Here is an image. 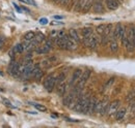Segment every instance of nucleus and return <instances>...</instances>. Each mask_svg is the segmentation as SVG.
<instances>
[{"instance_id":"nucleus-14","label":"nucleus","mask_w":135,"mask_h":128,"mask_svg":"<svg viewBox=\"0 0 135 128\" xmlns=\"http://www.w3.org/2000/svg\"><path fill=\"white\" fill-rule=\"evenodd\" d=\"M93 8H94L95 13H103V12H104V6H103V4H102V2L100 0L94 1Z\"/></svg>"},{"instance_id":"nucleus-7","label":"nucleus","mask_w":135,"mask_h":128,"mask_svg":"<svg viewBox=\"0 0 135 128\" xmlns=\"http://www.w3.org/2000/svg\"><path fill=\"white\" fill-rule=\"evenodd\" d=\"M119 103H120L119 100H114V101H112L111 103H109V104H108V109H107V113H106V114H108L109 116L115 114L117 111L118 110Z\"/></svg>"},{"instance_id":"nucleus-18","label":"nucleus","mask_w":135,"mask_h":128,"mask_svg":"<svg viewBox=\"0 0 135 128\" xmlns=\"http://www.w3.org/2000/svg\"><path fill=\"white\" fill-rule=\"evenodd\" d=\"M77 49V42L73 40L69 35L67 36V50H76Z\"/></svg>"},{"instance_id":"nucleus-30","label":"nucleus","mask_w":135,"mask_h":128,"mask_svg":"<svg viewBox=\"0 0 135 128\" xmlns=\"http://www.w3.org/2000/svg\"><path fill=\"white\" fill-rule=\"evenodd\" d=\"M70 1H71V0H60L59 3H60L61 5H68V4L70 3Z\"/></svg>"},{"instance_id":"nucleus-3","label":"nucleus","mask_w":135,"mask_h":128,"mask_svg":"<svg viewBox=\"0 0 135 128\" xmlns=\"http://www.w3.org/2000/svg\"><path fill=\"white\" fill-rule=\"evenodd\" d=\"M79 94H80V92H78V91H76V90L74 89L71 93H69V94L64 98V100H62L64 105H66V106H71V104H74L75 99L78 98Z\"/></svg>"},{"instance_id":"nucleus-38","label":"nucleus","mask_w":135,"mask_h":128,"mask_svg":"<svg viewBox=\"0 0 135 128\" xmlns=\"http://www.w3.org/2000/svg\"><path fill=\"white\" fill-rule=\"evenodd\" d=\"M117 1H118V2H120V1H122V0H117Z\"/></svg>"},{"instance_id":"nucleus-1","label":"nucleus","mask_w":135,"mask_h":128,"mask_svg":"<svg viewBox=\"0 0 135 128\" xmlns=\"http://www.w3.org/2000/svg\"><path fill=\"white\" fill-rule=\"evenodd\" d=\"M88 101H89V97L86 95L80 96L76 99V101L74 102L73 105V110H75L76 112L82 113V114H87V106H88Z\"/></svg>"},{"instance_id":"nucleus-11","label":"nucleus","mask_w":135,"mask_h":128,"mask_svg":"<svg viewBox=\"0 0 135 128\" xmlns=\"http://www.w3.org/2000/svg\"><path fill=\"white\" fill-rule=\"evenodd\" d=\"M105 4L110 10H115L118 7V2L117 0H105Z\"/></svg>"},{"instance_id":"nucleus-17","label":"nucleus","mask_w":135,"mask_h":128,"mask_svg":"<svg viewBox=\"0 0 135 128\" xmlns=\"http://www.w3.org/2000/svg\"><path fill=\"white\" fill-rule=\"evenodd\" d=\"M69 36L73 39V40H75L77 44H79L81 40H80V37H79V34H78V32L77 30H75V29H71L70 31H69Z\"/></svg>"},{"instance_id":"nucleus-6","label":"nucleus","mask_w":135,"mask_h":128,"mask_svg":"<svg viewBox=\"0 0 135 128\" xmlns=\"http://www.w3.org/2000/svg\"><path fill=\"white\" fill-rule=\"evenodd\" d=\"M93 35V29L90 27H85L82 29V36H83V42L87 47L88 46V40L90 38V36Z\"/></svg>"},{"instance_id":"nucleus-4","label":"nucleus","mask_w":135,"mask_h":128,"mask_svg":"<svg viewBox=\"0 0 135 128\" xmlns=\"http://www.w3.org/2000/svg\"><path fill=\"white\" fill-rule=\"evenodd\" d=\"M56 85V78L53 74H49L44 82V87L48 92H52Z\"/></svg>"},{"instance_id":"nucleus-24","label":"nucleus","mask_w":135,"mask_h":128,"mask_svg":"<svg viewBox=\"0 0 135 128\" xmlns=\"http://www.w3.org/2000/svg\"><path fill=\"white\" fill-rule=\"evenodd\" d=\"M23 51H24V46H23V44H18V45H16V46L14 47V52H16L18 54L23 53Z\"/></svg>"},{"instance_id":"nucleus-31","label":"nucleus","mask_w":135,"mask_h":128,"mask_svg":"<svg viewBox=\"0 0 135 128\" xmlns=\"http://www.w3.org/2000/svg\"><path fill=\"white\" fill-rule=\"evenodd\" d=\"M27 2H28L29 4H31V5H33V6H36V3H35L34 0H27Z\"/></svg>"},{"instance_id":"nucleus-37","label":"nucleus","mask_w":135,"mask_h":128,"mask_svg":"<svg viewBox=\"0 0 135 128\" xmlns=\"http://www.w3.org/2000/svg\"><path fill=\"white\" fill-rule=\"evenodd\" d=\"M53 1H54L55 3H59V1H60V0H53Z\"/></svg>"},{"instance_id":"nucleus-25","label":"nucleus","mask_w":135,"mask_h":128,"mask_svg":"<svg viewBox=\"0 0 135 128\" xmlns=\"http://www.w3.org/2000/svg\"><path fill=\"white\" fill-rule=\"evenodd\" d=\"M32 105H33L37 111H41V112H46V111H47L46 106H44L43 104H40V103H32Z\"/></svg>"},{"instance_id":"nucleus-9","label":"nucleus","mask_w":135,"mask_h":128,"mask_svg":"<svg viewBox=\"0 0 135 128\" xmlns=\"http://www.w3.org/2000/svg\"><path fill=\"white\" fill-rule=\"evenodd\" d=\"M97 98L96 97H90L89 98V101H88V106H87V114H93L95 113V110H96V105H97Z\"/></svg>"},{"instance_id":"nucleus-19","label":"nucleus","mask_w":135,"mask_h":128,"mask_svg":"<svg viewBox=\"0 0 135 128\" xmlns=\"http://www.w3.org/2000/svg\"><path fill=\"white\" fill-rule=\"evenodd\" d=\"M109 45H110V50H111V52H113V53L118 52V42H117V39L110 38V39H109Z\"/></svg>"},{"instance_id":"nucleus-29","label":"nucleus","mask_w":135,"mask_h":128,"mask_svg":"<svg viewBox=\"0 0 135 128\" xmlns=\"http://www.w3.org/2000/svg\"><path fill=\"white\" fill-rule=\"evenodd\" d=\"M48 23V20L46 19V18H42V19H40V24H42V25H46Z\"/></svg>"},{"instance_id":"nucleus-26","label":"nucleus","mask_w":135,"mask_h":128,"mask_svg":"<svg viewBox=\"0 0 135 128\" xmlns=\"http://www.w3.org/2000/svg\"><path fill=\"white\" fill-rule=\"evenodd\" d=\"M135 98V88H132V90L129 92V94L127 95V100L128 101H131Z\"/></svg>"},{"instance_id":"nucleus-35","label":"nucleus","mask_w":135,"mask_h":128,"mask_svg":"<svg viewBox=\"0 0 135 128\" xmlns=\"http://www.w3.org/2000/svg\"><path fill=\"white\" fill-rule=\"evenodd\" d=\"M131 109H132V112L134 113V115H135V104L133 105V106H131Z\"/></svg>"},{"instance_id":"nucleus-16","label":"nucleus","mask_w":135,"mask_h":128,"mask_svg":"<svg viewBox=\"0 0 135 128\" xmlns=\"http://www.w3.org/2000/svg\"><path fill=\"white\" fill-rule=\"evenodd\" d=\"M66 91H67V84L65 82L58 84V87H57V94L59 96H64L66 94Z\"/></svg>"},{"instance_id":"nucleus-15","label":"nucleus","mask_w":135,"mask_h":128,"mask_svg":"<svg viewBox=\"0 0 135 128\" xmlns=\"http://www.w3.org/2000/svg\"><path fill=\"white\" fill-rule=\"evenodd\" d=\"M87 47L89 49H91V50H96L97 49V47H98V38H97V36H95V35L90 36Z\"/></svg>"},{"instance_id":"nucleus-39","label":"nucleus","mask_w":135,"mask_h":128,"mask_svg":"<svg viewBox=\"0 0 135 128\" xmlns=\"http://www.w3.org/2000/svg\"><path fill=\"white\" fill-rule=\"evenodd\" d=\"M0 76H2V72H1V71H0Z\"/></svg>"},{"instance_id":"nucleus-10","label":"nucleus","mask_w":135,"mask_h":128,"mask_svg":"<svg viewBox=\"0 0 135 128\" xmlns=\"http://www.w3.org/2000/svg\"><path fill=\"white\" fill-rule=\"evenodd\" d=\"M44 76V71L38 67V65H34L33 71H32V77H33L35 80H41Z\"/></svg>"},{"instance_id":"nucleus-23","label":"nucleus","mask_w":135,"mask_h":128,"mask_svg":"<svg viewBox=\"0 0 135 128\" xmlns=\"http://www.w3.org/2000/svg\"><path fill=\"white\" fill-rule=\"evenodd\" d=\"M45 35L43 34V33H37V34H35V37H34V40L37 42V44H40V42H43V41H45Z\"/></svg>"},{"instance_id":"nucleus-2","label":"nucleus","mask_w":135,"mask_h":128,"mask_svg":"<svg viewBox=\"0 0 135 128\" xmlns=\"http://www.w3.org/2000/svg\"><path fill=\"white\" fill-rule=\"evenodd\" d=\"M90 73H91V71H90L89 69H86L84 72H82L80 79H79V81L77 82V85H76V87H75V90H76V91L80 92V91L83 89V87L85 86V84H86L87 80H88L89 77H90Z\"/></svg>"},{"instance_id":"nucleus-21","label":"nucleus","mask_w":135,"mask_h":128,"mask_svg":"<svg viewBox=\"0 0 135 128\" xmlns=\"http://www.w3.org/2000/svg\"><path fill=\"white\" fill-rule=\"evenodd\" d=\"M49 51H50V49L47 48L45 45L42 46V47H38L37 49H35V52H36L37 54H40V55H42V54H47V53H49Z\"/></svg>"},{"instance_id":"nucleus-28","label":"nucleus","mask_w":135,"mask_h":128,"mask_svg":"<svg viewBox=\"0 0 135 128\" xmlns=\"http://www.w3.org/2000/svg\"><path fill=\"white\" fill-rule=\"evenodd\" d=\"M104 29H105V25H99L97 28H96V30L97 32L99 33V34H103V32H104Z\"/></svg>"},{"instance_id":"nucleus-12","label":"nucleus","mask_w":135,"mask_h":128,"mask_svg":"<svg viewBox=\"0 0 135 128\" xmlns=\"http://www.w3.org/2000/svg\"><path fill=\"white\" fill-rule=\"evenodd\" d=\"M20 72V64L18 62H13L9 66V73L13 76H17Z\"/></svg>"},{"instance_id":"nucleus-20","label":"nucleus","mask_w":135,"mask_h":128,"mask_svg":"<svg viewBox=\"0 0 135 128\" xmlns=\"http://www.w3.org/2000/svg\"><path fill=\"white\" fill-rule=\"evenodd\" d=\"M125 116H126V109H120V110L117 111V113H115V119L118 121L123 120Z\"/></svg>"},{"instance_id":"nucleus-34","label":"nucleus","mask_w":135,"mask_h":128,"mask_svg":"<svg viewBox=\"0 0 135 128\" xmlns=\"http://www.w3.org/2000/svg\"><path fill=\"white\" fill-rule=\"evenodd\" d=\"M3 40H4V39H3V37H2V36H0V46L3 44Z\"/></svg>"},{"instance_id":"nucleus-5","label":"nucleus","mask_w":135,"mask_h":128,"mask_svg":"<svg viewBox=\"0 0 135 128\" xmlns=\"http://www.w3.org/2000/svg\"><path fill=\"white\" fill-rule=\"evenodd\" d=\"M108 99H103L101 101L97 102L96 105V110L95 112L99 113L100 115H105L107 113V109H108Z\"/></svg>"},{"instance_id":"nucleus-33","label":"nucleus","mask_w":135,"mask_h":128,"mask_svg":"<svg viewBox=\"0 0 135 128\" xmlns=\"http://www.w3.org/2000/svg\"><path fill=\"white\" fill-rule=\"evenodd\" d=\"M64 17H61V16H55L54 17V19H57V20H61Z\"/></svg>"},{"instance_id":"nucleus-13","label":"nucleus","mask_w":135,"mask_h":128,"mask_svg":"<svg viewBox=\"0 0 135 128\" xmlns=\"http://www.w3.org/2000/svg\"><path fill=\"white\" fill-rule=\"evenodd\" d=\"M94 1L95 0H82V8H81V12H88L90 9V7L93 6L94 4Z\"/></svg>"},{"instance_id":"nucleus-22","label":"nucleus","mask_w":135,"mask_h":128,"mask_svg":"<svg viewBox=\"0 0 135 128\" xmlns=\"http://www.w3.org/2000/svg\"><path fill=\"white\" fill-rule=\"evenodd\" d=\"M34 37H35V33L32 31L27 32V33L24 35V39L27 40V41H31V40H33Z\"/></svg>"},{"instance_id":"nucleus-36","label":"nucleus","mask_w":135,"mask_h":128,"mask_svg":"<svg viewBox=\"0 0 135 128\" xmlns=\"http://www.w3.org/2000/svg\"><path fill=\"white\" fill-rule=\"evenodd\" d=\"M133 42H134V46H135V28H134V35H133Z\"/></svg>"},{"instance_id":"nucleus-27","label":"nucleus","mask_w":135,"mask_h":128,"mask_svg":"<svg viewBox=\"0 0 135 128\" xmlns=\"http://www.w3.org/2000/svg\"><path fill=\"white\" fill-rule=\"evenodd\" d=\"M114 80H115L114 78H111V79H109V80L107 81V83L105 84V86L103 87V89H104V90L108 89V88H109V87H110V86H111V85H112V84L114 83Z\"/></svg>"},{"instance_id":"nucleus-32","label":"nucleus","mask_w":135,"mask_h":128,"mask_svg":"<svg viewBox=\"0 0 135 128\" xmlns=\"http://www.w3.org/2000/svg\"><path fill=\"white\" fill-rule=\"evenodd\" d=\"M3 101H4V102H5V103H6V104H7L8 106H12V105H11V102H9V101H8L7 99H3Z\"/></svg>"},{"instance_id":"nucleus-8","label":"nucleus","mask_w":135,"mask_h":128,"mask_svg":"<svg viewBox=\"0 0 135 128\" xmlns=\"http://www.w3.org/2000/svg\"><path fill=\"white\" fill-rule=\"evenodd\" d=\"M81 74H82V70H81L80 68L75 69V71L73 72V76H72L71 82H70V85H71V86L76 85V84H77V82H78V81H79V79H80Z\"/></svg>"}]
</instances>
